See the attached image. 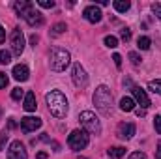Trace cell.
Returning a JSON list of instances; mask_svg holds the SVG:
<instances>
[{
    "label": "cell",
    "mask_w": 161,
    "mask_h": 159,
    "mask_svg": "<svg viewBox=\"0 0 161 159\" xmlns=\"http://www.w3.org/2000/svg\"><path fill=\"white\" fill-rule=\"evenodd\" d=\"M156 159H161V142L158 144V150H156Z\"/></svg>",
    "instance_id": "d590c367"
},
{
    "label": "cell",
    "mask_w": 161,
    "mask_h": 159,
    "mask_svg": "<svg viewBox=\"0 0 161 159\" xmlns=\"http://www.w3.org/2000/svg\"><path fill=\"white\" fill-rule=\"evenodd\" d=\"M152 11L158 15V19L161 21V2H156V4H152Z\"/></svg>",
    "instance_id": "f546056e"
},
{
    "label": "cell",
    "mask_w": 161,
    "mask_h": 159,
    "mask_svg": "<svg viewBox=\"0 0 161 159\" xmlns=\"http://www.w3.org/2000/svg\"><path fill=\"white\" fill-rule=\"evenodd\" d=\"M94 105L105 116H109L113 112V94H111V90L105 84L97 86V90L94 92Z\"/></svg>",
    "instance_id": "7a4b0ae2"
},
{
    "label": "cell",
    "mask_w": 161,
    "mask_h": 159,
    "mask_svg": "<svg viewBox=\"0 0 161 159\" xmlns=\"http://www.w3.org/2000/svg\"><path fill=\"white\" fill-rule=\"evenodd\" d=\"M79 120L88 133H92V135H99V133H101V123H99L97 116H96L92 111H82L79 114Z\"/></svg>",
    "instance_id": "277c9868"
},
{
    "label": "cell",
    "mask_w": 161,
    "mask_h": 159,
    "mask_svg": "<svg viewBox=\"0 0 161 159\" xmlns=\"http://www.w3.org/2000/svg\"><path fill=\"white\" fill-rule=\"evenodd\" d=\"M113 60H114L116 68H120V66H122V56H120V54H113Z\"/></svg>",
    "instance_id": "836d02e7"
},
{
    "label": "cell",
    "mask_w": 161,
    "mask_h": 159,
    "mask_svg": "<svg viewBox=\"0 0 161 159\" xmlns=\"http://www.w3.org/2000/svg\"><path fill=\"white\" fill-rule=\"evenodd\" d=\"M148 88H150L154 94H159L161 96V80H150V82H148Z\"/></svg>",
    "instance_id": "7402d4cb"
},
{
    "label": "cell",
    "mask_w": 161,
    "mask_h": 159,
    "mask_svg": "<svg viewBox=\"0 0 161 159\" xmlns=\"http://www.w3.org/2000/svg\"><path fill=\"white\" fill-rule=\"evenodd\" d=\"M131 94H133V99L141 105V109H148L152 103H150V99H148V96H146V92L142 90V88H139V86H133L131 88Z\"/></svg>",
    "instance_id": "9c48e42d"
},
{
    "label": "cell",
    "mask_w": 161,
    "mask_h": 159,
    "mask_svg": "<svg viewBox=\"0 0 161 159\" xmlns=\"http://www.w3.org/2000/svg\"><path fill=\"white\" fill-rule=\"evenodd\" d=\"M68 144H69V148L75 150V152L84 150V148L88 146V133L82 131V129H75V131H71L69 137H68Z\"/></svg>",
    "instance_id": "5b68a950"
},
{
    "label": "cell",
    "mask_w": 161,
    "mask_h": 159,
    "mask_svg": "<svg viewBox=\"0 0 161 159\" xmlns=\"http://www.w3.org/2000/svg\"><path fill=\"white\" fill-rule=\"evenodd\" d=\"M9 62H11V52H8V51H0V64L8 66Z\"/></svg>",
    "instance_id": "603a6c76"
},
{
    "label": "cell",
    "mask_w": 161,
    "mask_h": 159,
    "mask_svg": "<svg viewBox=\"0 0 161 159\" xmlns=\"http://www.w3.org/2000/svg\"><path fill=\"white\" fill-rule=\"evenodd\" d=\"M82 15H84V19L88 21V23H99L101 21V9L97 8V6H88V8H84V11H82Z\"/></svg>",
    "instance_id": "7c38bea8"
},
{
    "label": "cell",
    "mask_w": 161,
    "mask_h": 159,
    "mask_svg": "<svg viewBox=\"0 0 161 159\" xmlns=\"http://www.w3.org/2000/svg\"><path fill=\"white\" fill-rule=\"evenodd\" d=\"M8 137H9V135H8V131L4 129V131L0 133V150H4V146H6V142H8Z\"/></svg>",
    "instance_id": "4316f807"
},
{
    "label": "cell",
    "mask_w": 161,
    "mask_h": 159,
    "mask_svg": "<svg viewBox=\"0 0 161 159\" xmlns=\"http://www.w3.org/2000/svg\"><path fill=\"white\" fill-rule=\"evenodd\" d=\"M129 60H131L133 66H139V64H141V56H139L137 52H129Z\"/></svg>",
    "instance_id": "83f0119b"
},
{
    "label": "cell",
    "mask_w": 161,
    "mask_h": 159,
    "mask_svg": "<svg viewBox=\"0 0 161 159\" xmlns=\"http://www.w3.org/2000/svg\"><path fill=\"white\" fill-rule=\"evenodd\" d=\"M0 116H2V109H0Z\"/></svg>",
    "instance_id": "ab89813d"
},
{
    "label": "cell",
    "mask_w": 161,
    "mask_h": 159,
    "mask_svg": "<svg viewBox=\"0 0 161 159\" xmlns=\"http://www.w3.org/2000/svg\"><path fill=\"white\" fill-rule=\"evenodd\" d=\"M109 156L111 157H124L125 156V148L124 146H113V148H109Z\"/></svg>",
    "instance_id": "d6986e66"
},
{
    "label": "cell",
    "mask_w": 161,
    "mask_h": 159,
    "mask_svg": "<svg viewBox=\"0 0 161 159\" xmlns=\"http://www.w3.org/2000/svg\"><path fill=\"white\" fill-rule=\"evenodd\" d=\"M38 6L51 9V8H54V0H38Z\"/></svg>",
    "instance_id": "d4e9b609"
},
{
    "label": "cell",
    "mask_w": 161,
    "mask_h": 159,
    "mask_svg": "<svg viewBox=\"0 0 161 159\" xmlns=\"http://www.w3.org/2000/svg\"><path fill=\"white\" fill-rule=\"evenodd\" d=\"M135 112H137V116H144V114H146V111H144V109H137Z\"/></svg>",
    "instance_id": "8d00e7d4"
},
{
    "label": "cell",
    "mask_w": 161,
    "mask_h": 159,
    "mask_svg": "<svg viewBox=\"0 0 161 159\" xmlns=\"http://www.w3.org/2000/svg\"><path fill=\"white\" fill-rule=\"evenodd\" d=\"M120 38L125 41V43H127V41L131 40V30H129V28H124V30L120 32Z\"/></svg>",
    "instance_id": "f1b7e54d"
},
{
    "label": "cell",
    "mask_w": 161,
    "mask_h": 159,
    "mask_svg": "<svg viewBox=\"0 0 161 159\" xmlns=\"http://www.w3.org/2000/svg\"><path fill=\"white\" fill-rule=\"evenodd\" d=\"M28 68L25 66V64H17L15 68H13V79L15 80H21V82H25V80H28Z\"/></svg>",
    "instance_id": "4fadbf2b"
},
{
    "label": "cell",
    "mask_w": 161,
    "mask_h": 159,
    "mask_svg": "<svg viewBox=\"0 0 161 159\" xmlns=\"http://www.w3.org/2000/svg\"><path fill=\"white\" fill-rule=\"evenodd\" d=\"M45 101H47L49 112L54 118H66V114H68V99L60 90H51L45 96Z\"/></svg>",
    "instance_id": "6da1fadb"
},
{
    "label": "cell",
    "mask_w": 161,
    "mask_h": 159,
    "mask_svg": "<svg viewBox=\"0 0 161 159\" xmlns=\"http://www.w3.org/2000/svg\"><path fill=\"white\" fill-rule=\"evenodd\" d=\"M8 159H28L26 150H25V146H23L21 140H13L11 142V146L8 150Z\"/></svg>",
    "instance_id": "ba28073f"
},
{
    "label": "cell",
    "mask_w": 161,
    "mask_h": 159,
    "mask_svg": "<svg viewBox=\"0 0 161 159\" xmlns=\"http://www.w3.org/2000/svg\"><path fill=\"white\" fill-rule=\"evenodd\" d=\"M23 19H25L30 26H34V28L43 25V15H41L40 11H36V9H34V6H32V8H30V9L23 15Z\"/></svg>",
    "instance_id": "30bf717a"
},
{
    "label": "cell",
    "mask_w": 161,
    "mask_h": 159,
    "mask_svg": "<svg viewBox=\"0 0 161 159\" xmlns=\"http://www.w3.org/2000/svg\"><path fill=\"white\" fill-rule=\"evenodd\" d=\"M154 125H156V131L161 135V114H159V116H156V120H154Z\"/></svg>",
    "instance_id": "1f68e13d"
},
{
    "label": "cell",
    "mask_w": 161,
    "mask_h": 159,
    "mask_svg": "<svg viewBox=\"0 0 161 159\" xmlns=\"http://www.w3.org/2000/svg\"><path fill=\"white\" fill-rule=\"evenodd\" d=\"M135 135V123H120L118 125V137L122 139H131Z\"/></svg>",
    "instance_id": "5bb4252c"
},
{
    "label": "cell",
    "mask_w": 161,
    "mask_h": 159,
    "mask_svg": "<svg viewBox=\"0 0 161 159\" xmlns=\"http://www.w3.org/2000/svg\"><path fill=\"white\" fill-rule=\"evenodd\" d=\"M113 6H114V9H116L118 13H125V11L131 8V2H129V0H114Z\"/></svg>",
    "instance_id": "ac0fdd59"
},
{
    "label": "cell",
    "mask_w": 161,
    "mask_h": 159,
    "mask_svg": "<svg viewBox=\"0 0 161 159\" xmlns=\"http://www.w3.org/2000/svg\"><path fill=\"white\" fill-rule=\"evenodd\" d=\"M11 51L15 56H21L25 51V36H23L21 28H13V32H11Z\"/></svg>",
    "instance_id": "8992f818"
},
{
    "label": "cell",
    "mask_w": 161,
    "mask_h": 159,
    "mask_svg": "<svg viewBox=\"0 0 161 159\" xmlns=\"http://www.w3.org/2000/svg\"><path fill=\"white\" fill-rule=\"evenodd\" d=\"M38 159H47V154H45V152H40V154H38Z\"/></svg>",
    "instance_id": "f35d334b"
},
{
    "label": "cell",
    "mask_w": 161,
    "mask_h": 159,
    "mask_svg": "<svg viewBox=\"0 0 161 159\" xmlns=\"http://www.w3.org/2000/svg\"><path fill=\"white\" fill-rule=\"evenodd\" d=\"M105 45L111 47V49H114V47H118V40H116L114 36H107V38H105Z\"/></svg>",
    "instance_id": "cb8c5ba5"
},
{
    "label": "cell",
    "mask_w": 161,
    "mask_h": 159,
    "mask_svg": "<svg viewBox=\"0 0 161 159\" xmlns=\"http://www.w3.org/2000/svg\"><path fill=\"white\" fill-rule=\"evenodd\" d=\"M68 30V26H66V23H56L54 26H53V30H51V34L53 36H60V34H64Z\"/></svg>",
    "instance_id": "ffe728a7"
},
{
    "label": "cell",
    "mask_w": 161,
    "mask_h": 159,
    "mask_svg": "<svg viewBox=\"0 0 161 159\" xmlns=\"http://www.w3.org/2000/svg\"><path fill=\"white\" fill-rule=\"evenodd\" d=\"M69 62H71V56H69V52H68L66 49L54 47V49L51 51V69H53V71H56V73L64 71V69L69 66Z\"/></svg>",
    "instance_id": "3957f363"
},
{
    "label": "cell",
    "mask_w": 161,
    "mask_h": 159,
    "mask_svg": "<svg viewBox=\"0 0 161 159\" xmlns=\"http://www.w3.org/2000/svg\"><path fill=\"white\" fill-rule=\"evenodd\" d=\"M30 43H32V47H36V43H38V36H32V38H30Z\"/></svg>",
    "instance_id": "74e56055"
},
{
    "label": "cell",
    "mask_w": 161,
    "mask_h": 159,
    "mask_svg": "<svg viewBox=\"0 0 161 159\" xmlns=\"http://www.w3.org/2000/svg\"><path fill=\"white\" fill-rule=\"evenodd\" d=\"M13 8H15L17 15H19V17H23V15L32 8V2H28V0H17V2L13 4Z\"/></svg>",
    "instance_id": "2e32d148"
},
{
    "label": "cell",
    "mask_w": 161,
    "mask_h": 159,
    "mask_svg": "<svg viewBox=\"0 0 161 159\" xmlns=\"http://www.w3.org/2000/svg\"><path fill=\"white\" fill-rule=\"evenodd\" d=\"M120 109L124 112H131V111H135V101L131 99V97H122L120 99Z\"/></svg>",
    "instance_id": "e0dca14e"
},
{
    "label": "cell",
    "mask_w": 161,
    "mask_h": 159,
    "mask_svg": "<svg viewBox=\"0 0 161 159\" xmlns=\"http://www.w3.org/2000/svg\"><path fill=\"white\" fill-rule=\"evenodd\" d=\"M11 97H13L15 101H19V99L23 97V90H21L19 86H17V88H13V90H11Z\"/></svg>",
    "instance_id": "484cf974"
},
{
    "label": "cell",
    "mask_w": 161,
    "mask_h": 159,
    "mask_svg": "<svg viewBox=\"0 0 161 159\" xmlns=\"http://www.w3.org/2000/svg\"><path fill=\"white\" fill-rule=\"evenodd\" d=\"M79 159H86V157H79Z\"/></svg>",
    "instance_id": "60d3db41"
},
{
    "label": "cell",
    "mask_w": 161,
    "mask_h": 159,
    "mask_svg": "<svg viewBox=\"0 0 161 159\" xmlns=\"http://www.w3.org/2000/svg\"><path fill=\"white\" fill-rule=\"evenodd\" d=\"M150 45H152V41H150V38H146V36H142V38H139V40H137V47H139V49H142V51H148V49H150Z\"/></svg>",
    "instance_id": "44dd1931"
},
{
    "label": "cell",
    "mask_w": 161,
    "mask_h": 159,
    "mask_svg": "<svg viewBox=\"0 0 161 159\" xmlns=\"http://www.w3.org/2000/svg\"><path fill=\"white\" fill-rule=\"evenodd\" d=\"M71 79H73V84L77 88H84L88 84V75L84 71V68L80 64H73V73H71Z\"/></svg>",
    "instance_id": "52a82bcc"
},
{
    "label": "cell",
    "mask_w": 161,
    "mask_h": 159,
    "mask_svg": "<svg viewBox=\"0 0 161 159\" xmlns=\"http://www.w3.org/2000/svg\"><path fill=\"white\" fill-rule=\"evenodd\" d=\"M23 107H25L26 112H34V111H36L38 105H36V94H34V92H28V94L25 96V105H23Z\"/></svg>",
    "instance_id": "9a60e30c"
},
{
    "label": "cell",
    "mask_w": 161,
    "mask_h": 159,
    "mask_svg": "<svg viewBox=\"0 0 161 159\" xmlns=\"http://www.w3.org/2000/svg\"><path fill=\"white\" fill-rule=\"evenodd\" d=\"M41 127V120L36 118V116H25L21 118V129L25 133H30V131H36Z\"/></svg>",
    "instance_id": "8fae6325"
},
{
    "label": "cell",
    "mask_w": 161,
    "mask_h": 159,
    "mask_svg": "<svg viewBox=\"0 0 161 159\" xmlns=\"http://www.w3.org/2000/svg\"><path fill=\"white\" fill-rule=\"evenodd\" d=\"M6 41V30H4V26H0V43H4Z\"/></svg>",
    "instance_id": "e575fe53"
},
{
    "label": "cell",
    "mask_w": 161,
    "mask_h": 159,
    "mask_svg": "<svg viewBox=\"0 0 161 159\" xmlns=\"http://www.w3.org/2000/svg\"><path fill=\"white\" fill-rule=\"evenodd\" d=\"M8 82H9V79H8V75L0 71V90H2V88H6V86H8Z\"/></svg>",
    "instance_id": "4dcf8cb0"
},
{
    "label": "cell",
    "mask_w": 161,
    "mask_h": 159,
    "mask_svg": "<svg viewBox=\"0 0 161 159\" xmlns=\"http://www.w3.org/2000/svg\"><path fill=\"white\" fill-rule=\"evenodd\" d=\"M129 159H146V156H144L142 152H133V154L129 156Z\"/></svg>",
    "instance_id": "d6a6232c"
}]
</instances>
